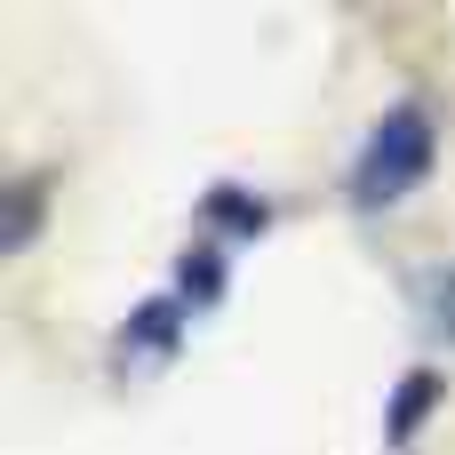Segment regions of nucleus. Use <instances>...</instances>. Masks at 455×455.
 <instances>
[{
  "label": "nucleus",
  "instance_id": "nucleus-1",
  "mask_svg": "<svg viewBox=\"0 0 455 455\" xmlns=\"http://www.w3.org/2000/svg\"><path fill=\"white\" fill-rule=\"evenodd\" d=\"M432 144H440L432 112H424V104H392V112L368 128L360 160H352V208H392V200H408V192L424 184V168H432Z\"/></svg>",
  "mask_w": 455,
  "mask_h": 455
},
{
  "label": "nucleus",
  "instance_id": "nucleus-2",
  "mask_svg": "<svg viewBox=\"0 0 455 455\" xmlns=\"http://www.w3.org/2000/svg\"><path fill=\"white\" fill-rule=\"evenodd\" d=\"M208 224H216V232H240V240H256V232L272 224V208H264L256 192H240V184H216V192H208Z\"/></svg>",
  "mask_w": 455,
  "mask_h": 455
},
{
  "label": "nucleus",
  "instance_id": "nucleus-6",
  "mask_svg": "<svg viewBox=\"0 0 455 455\" xmlns=\"http://www.w3.org/2000/svg\"><path fill=\"white\" fill-rule=\"evenodd\" d=\"M432 400H440V376H432V368H408V376H400V400H392V424H384V432H392V440H408V432L424 424V408H432Z\"/></svg>",
  "mask_w": 455,
  "mask_h": 455
},
{
  "label": "nucleus",
  "instance_id": "nucleus-7",
  "mask_svg": "<svg viewBox=\"0 0 455 455\" xmlns=\"http://www.w3.org/2000/svg\"><path fill=\"white\" fill-rule=\"evenodd\" d=\"M32 224H40V176H24V184L8 192V224H0V248L16 256V248L32 240Z\"/></svg>",
  "mask_w": 455,
  "mask_h": 455
},
{
  "label": "nucleus",
  "instance_id": "nucleus-3",
  "mask_svg": "<svg viewBox=\"0 0 455 455\" xmlns=\"http://www.w3.org/2000/svg\"><path fill=\"white\" fill-rule=\"evenodd\" d=\"M416 312H424L432 336L455 344V264H424V272H416Z\"/></svg>",
  "mask_w": 455,
  "mask_h": 455
},
{
  "label": "nucleus",
  "instance_id": "nucleus-5",
  "mask_svg": "<svg viewBox=\"0 0 455 455\" xmlns=\"http://www.w3.org/2000/svg\"><path fill=\"white\" fill-rule=\"evenodd\" d=\"M176 328H184V296H152V304H136L128 312V344H176Z\"/></svg>",
  "mask_w": 455,
  "mask_h": 455
},
{
  "label": "nucleus",
  "instance_id": "nucleus-4",
  "mask_svg": "<svg viewBox=\"0 0 455 455\" xmlns=\"http://www.w3.org/2000/svg\"><path fill=\"white\" fill-rule=\"evenodd\" d=\"M216 288H224V248H216V240L184 248V264H176V296H184V304H208Z\"/></svg>",
  "mask_w": 455,
  "mask_h": 455
}]
</instances>
